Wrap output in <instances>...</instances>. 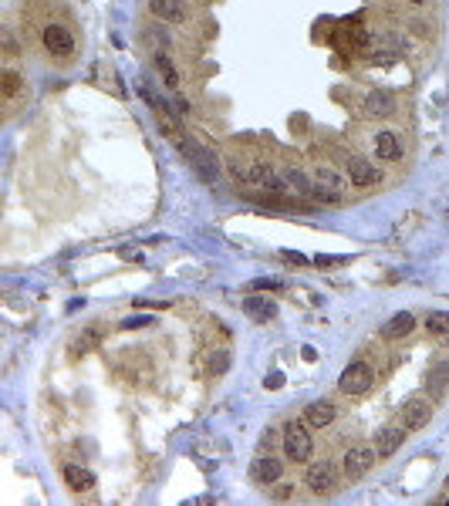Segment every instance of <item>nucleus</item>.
<instances>
[{"label":"nucleus","mask_w":449,"mask_h":506,"mask_svg":"<svg viewBox=\"0 0 449 506\" xmlns=\"http://www.w3.org/2000/svg\"><path fill=\"white\" fill-rule=\"evenodd\" d=\"M24 44L38 54L44 65L68 71L81 58V27L75 14L61 0H27L24 11Z\"/></svg>","instance_id":"f257e3e1"},{"label":"nucleus","mask_w":449,"mask_h":506,"mask_svg":"<svg viewBox=\"0 0 449 506\" xmlns=\"http://www.w3.org/2000/svg\"><path fill=\"white\" fill-rule=\"evenodd\" d=\"M351 145H355L358 152H365L375 166H382L396 182L409 172L412 135L406 129L392 125V122H368V125H358L355 135H351Z\"/></svg>","instance_id":"f03ea898"},{"label":"nucleus","mask_w":449,"mask_h":506,"mask_svg":"<svg viewBox=\"0 0 449 506\" xmlns=\"http://www.w3.org/2000/svg\"><path fill=\"white\" fill-rule=\"evenodd\" d=\"M331 159L341 166L348 186H351V193H358V196L382 193L385 186H392V182H396L382 166H375L372 159L365 156V152H358L355 145H351V149H345V145L331 149Z\"/></svg>","instance_id":"7ed1b4c3"},{"label":"nucleus","mask_w":449,"mask_h":506,"mask_svg":"<svg viewBox=\"0 0 449 506\" xmlns=\"http://www.w3.org/2000/svg\"><path fill=\"white\" fill-rule=\"evenodd\" d=\"M345 480V473H341V463L338 459H314L308 463L304 469V486H308V496H331L338 493V486Z\"/></svg>","instance_id":"20e7f679"},{"label":"nucleus","mask_w":449,"mask_h":506,"mask_svg":"<svg viewBox=\"0 0 449 506\" xmlns=\"http://www.w3.org/2000/svg\"><path fill=\"white\" fill-rule=\"evenodd\" d=\"M281 446H284V459H287V463H294V466H308L311 453H314L308 422H301V418H287L284 428H281Z\"/></svg>","instance_id":"39448f33"},{"label":"nucleus","mask_w":449,"mask_h":506,"mask_svg":"<svg viewBox=\"0 0 449 506\" xmlns=\"http://www.w3.org/2000/svg\"><path fill=\"white\" fill-rule=\"evenodd\" d=\"M375 378H378L375 364L368 362L365 354H358V358H355V362H351L345 371H341V378H338V391H341V395H348V399L368 395V391L375 389Z\"/></svg>","instance_id":"423d86ee"},{"label":"nucleus","mask_w":449,"mask_h":506,"mask_svg":"<svg viewBox=\"0 0 449 506\" xmlns=\"http://www.w3.org/2000/svg\"><path fill=\"white\" fill-rule=\"evenodd\" d=\"M341 473H345V480L348 483H355V480H361L368 469L378 463V453H375V446H365V442H348L345 449H341Z\"/></svg>","instance_id":"0eeeda50"},{"label":"nucleus","mask_w":449,"mask_h":506,"mask_svg":"<svg viewBox=\"0 0 449 506\" xmlns=\"http://www.w3.org/2000/svg\"><path fill=\"white\" fill-rule=\"evenodd\" d=\"M398 108H402V105H398V95H392V91H385V88L368 91L358 105V112L365 122H392V118L398 115Z\"/></svg>","instance_id":"6e6552de"},{"label":"nucleus","mask_w":449,"mask_h":506,"mask_svg":"<svg viewBox=\"0 0 449 506\" xmlns=\"http://www.w3.org/2000/svg\"><path fill=\"white\" fill-rule=\"evenodd\" d=\"M149 11H153L155 21H162V24H172V27H182V31H190L192 27V11L190 0H149Z\"/></svg>","instance_id":"1a4fd4ad"},{"label":"nucleus","mask_w":449,"mask_h":506,"mask_svg":"<svg viewBox=\"0 0 449 506\" xmlns=\"http://www.w3.org/2000/svg\"><path fill=\"white\" fill-rule=\"evenodd\" d=\"M433 412H436V395H412V399H406L402 402V409H398V422L409 428V432H416V428H423L429 418H433Z\"/></svg>","instance_id":"9d476101"},{"label":"nucleus","mask_w":449,"mask_h":506,"mask_svg":"<svg viewBox=\"0 0 449 506\" xmlns=\"http://www.w3.org/2000/svg\"><path fill=\"white\" fill-rule=\"evenodd\" d=\"M250 476H254V483H260V486H274V483L284 476V459L281 455H274V449H260L257 453V459L250 463Z\"/></svg>","instance_id":"9b49d317"},{"label":"nucleus","mask_w":449,"mask_h":506,"mask_svg":"<svg viewBox=\"0 0 449 506\" xmlns=\"http://www.w3.org/2000/svg\"><path fill=\"white\" fill-rule=\"evenodd\" d=\"M406 436H409V428L402 426V422H392V426L378 428V432H375V439H372V446H375V453H378V459H388V455H392V453L398 449V446L406 442Z\"/></svg>","instance_id":"f8f14e48"},{"label":"nucleus","mask_w":449,"mask_h":506,"mask_svg":"<svg viewBox=\"0 0 449 506\" xmlns=\"http://www.w3.org/2000/svg\"><path fill=\"white\" fill-rule=\"evenodd\" d=\"M334 416H338V405H334L331 399H318V402H311L308 409H304V422H308L311 428H328L334 422Z\"/></svg>","instance_id":"ddd939ff"},{"label":"nucleus","mask_w":449,"mask_h":506,"mask_svg":"<svg viewBox=\"0 0 449 506\" xmlns=\"http://www.w3.org/2000/svg\"><path fill=\"white\" fill-rule=\"evenodd\" d=\"M17 95H24L27 98V88H24V78L14 71V68H7L4 75H0V98H4V105L11 108L14 102H17Z\"/></svg>","instance_id":"4468645a"},{"label":"nucleus","mask_w":449,"mask_h":506,"mask_svg":"<svg viewBox=\"0 0 449 506\" xmlns=\"http://www.w3.org/2000/svg\"><path fill=\"white\" fill-rule=\"evenodd\" d=\"M412 327H416V317H412L409 311H402V314H396V317H392V321L382 327V337H385V341H402V337L412 334Z\"/></svg>","instance_id":"2eb2a0df"},{"label":"nucleus","mask_w":449,"mask_h":506,"mask_svg":"<svg viewBox=\"0 0 449 506\" xmlns=\"http://www.w3.org/2000/svg\"><path fill=\"white\" fill-rule=\"evenodd\" d=\"M61 473H64V483H68V486H71L75 493H81V490H91V486H95V476H91L88 469L71 466V463H68V466H64Z\"/></svg>","instance_id":"dca6fc26"},{"label":"nucleus","mask_w":449,"mask_h":506,"mask_svg":"<svg viewBox=\"0 0 449 506\" xmlns=\"http://www.w3.org/2000/svg\"><path fill=\"white\" fill-rule=\"evenodd\" d=\"M244 311L254 317V321H270L274 314H277V307H274V300L270 297H247L244 300Z\"/></svg>","instance_id":"f3484780"},{"label":"nucleus","mask_w":449,"mask_h":506,"mask_svg":"<svg viewBox=\"0 0 449 506\" xmlns=\"http://www.w3.org/2000/svg\"><path fill=\"white\" fill-rule=\"evenodd\" d=\"M155 68H159V75H162V81H166V88H180V71H176V68H172V61H169V54L162 51V48H159V51H155Z\"/></svg>","instance_id":"a211bd4d"},{"label":"nucleus","mask_w":449,"mask_h":506,"mask_svg":"<svg viewBox=\"0 0 449 506\" xmlns=\"http://www.w3.org/2000/svg\"><path fill=\"white\" fill-rule=\"evenodd\" d=\"M449 389V362H436L429 368V391L439 395V391Z\"/></svg>","instance_id":"6ab92c4d"},{"label":"nucleus","mask_w":449,"mask_h":506,"mask_svg":"<svg viewBox=\"0 0 449 506\" xmlns=\"http://www.w3.org/2000/svg\"><path fill=\"white\" fill-rule=\"evenodd\" d=\"M425 331L429 334H449V311H433L429 317H425Z\"/></svg>","instance_id":"aec40b11"},{"label":"nucleus","mask_w":449,"mask_h":506,"mask_svg":"<svg viewBox=\"0 0 449 506\" xmlns=\"http://www.w3.org/2000/svg\"><path fill=\"white\" fill-rule=\"evenodd\" d=\"M294 490H297V483H281L274 490V500H287V496H294Z\"/></svg>","instance_id":"412c9836"},{"label":"nucleus","mask_w":449,"mask_h":506,"mask_svg":"<svg viewBox=\"0 0 449 506\" xmlns=\"http://www.w3.org/2000/svg\"><path fill=\"white\" fill-rule=\"evenodd\" d=\"M142 325H153L149 317H132V321H125V327H142Z\"/></svg>","instance_id":"4be33fe9"},{"label":"nucleus","mask_w":449,"mask_h":506,"mask_svg":"<svg viewBox=\"0 0 449 506\" xmlns=\"http://www.w3.org/2000/svg\"><path fill=\"white\" fill-rule=\"evenodd\" d=\"M406 4H412V7H423V4H429V0H406Z\"/></svg>","instance_id":"5701e85b"}]
</instances>
